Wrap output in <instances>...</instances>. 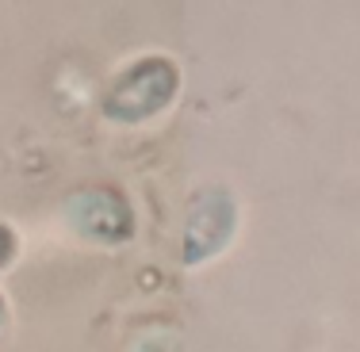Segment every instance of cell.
Returning a JSON list of instances; mask_svg holds the SVG:
<instances>
[{"mask_svg": "<svg viewBox=\"0 0 360 352\" xmlns=\"http://www.w3.org/2000/svg\"><path fill=\"white\" fill-rule=\"evenodd\" d=\"M8 257H12V234H8L4 226H0V264L8 261Z\"/></svg>", "mask_w": 360, "mask_h": 352, "instance_id": "1", "label": "cell"}]
</instances>
